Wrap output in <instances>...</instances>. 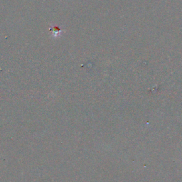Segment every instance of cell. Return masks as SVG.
Segmentation results:
<instances>
[{
  "mask_svg": "<svg viewBox=\"0 0 182 182\" xmlns=\"http://www.w3.org/2000/svg\"><path fill=\"white\" fill-rule=\"evenodd\" d=\"M50 31L52 33V35L53 37L56 38V37H58L59 36H60L62 33V30L60 27H57V26H53L52 27L50 28Z\"/></svg>",
  "mask_w": 182,
  "mask_h": 182,
  "instance_id": "6da1fadb",
  "label": "cell"
}]
</instances>
